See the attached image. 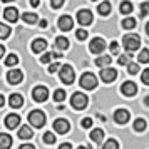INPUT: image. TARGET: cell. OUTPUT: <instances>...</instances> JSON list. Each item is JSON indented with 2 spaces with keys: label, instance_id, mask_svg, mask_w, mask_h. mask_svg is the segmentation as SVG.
<instances>
[{
  "label": "cell",
  "instance_id": "11",
  "mask_svg": "<svg viewBox=\"0 0 149 149\" xmlns=\"http://www.w3.org/2000/svg\"><path fill=\"white\" fill-rule=\"evenodd\" d=\"M22 79H24V74H22V70H19V69H14V70H8L7 74V81L10 82V84H20Z\"/></svg>",
  "mask_w": 149,
  "mask_h": 149
},
{
  "label": "cell",
  "instance_id": "43",
  "mask_svg": "<svg viewBox=\"0 0 149 149\" xmlns=\"http://www.w3.org/2000/svg\"><path fill=\"white\" fill-rule=\"evenodd\" d=\"M64 2H65V0H50V3H52V7H54V8L62 7V5H64Z\"/></svg>",
  "mask_w": 149,
  "mask_h": 149
},
{
  "label": "cell",
  "instance_id": "12",
  "mask_svg": "<svg viewBox=\"0 0 149 149\" xmlns=\"http://www.w3.org/2000/svg\"><path fill=\"white\" fill-rule=\"evenodd\" d=\"M114 121L116 124H126L129 121V111L127 109H117L114 112Z\"/></svg>",
  "mask_w": 149,
  "mask_h": 149
},
{
  "label": "cell",
  "instance_id": "28",
  "mask_svg": "<svg viewBox=\"0 0 149 149\" xmlns=\"http://www.w3.org/2000/svg\"><path fill=\"white\" fill-rule=\"evenodd\" d=\"M17 64H19V57H17V55L15 54L7 55V59H5V65H7V67H14Z\"/></svg>",
  "mask_w": 149,
  "mask_h": 149
},
{
  "label": "cell",
  "instance_id": "33",
  "mask_svg": "<svg viewBox=\"0 0 149 149\" xmlns=\"http://www.w3.org/2000/svg\"><path fill=\"white\" fill-rule=\"evenodd\" d=\"M22 19H24V22H27V24H35L37 22V15L35 14H24Z\"/></svg>",
  "mask_w": 149,
  "mask_h": 149
},
{
  "label": "cell",
  "instance_id": "46",
  "mask_svg": "<svg viewBox=\"0 0 149 149\" xmlns=\"http://www.w3.org/2000/svg\"><path fill=\"white\" fill-rule=\"evenodd\" d=\"M19 149H35V148L32 146V144H22V146H20Z\"/></svg>",
  "mask_w": 149,
  "mask_h": 149
},
{
  "label": "cell",
  "instance_id": "54",
  "mask_svg": "<svg viewBox=\"0 0 149 149\" xmlns=\"http://www.w3.org/2000/svg\"><path fill=\"white\" fill-rule=\"evenodd\" d=\"M2 2H12V0H2Z\"/></svg>",
  "mask_w": 149,
  "mask_h": 149
},
{
  "label": "cell",
  "instance_id": "35",
  "mask_svg": "<svg viewBox=\"0 0 149 149\" xmlns=\"http://www.w3.org/2000/svg\"><path fill=\"white\" fill-rule=\"evenodd\" d=\"M44 142H45V144H54L55 136L52 134V132H45V134H44Z\"/></svg>",
  "mask_w": 149,
  "mask_h": 149
},
{
  "label": "cell",
  "instance_id": "19",
  "mask_svg": "<svg viewBox=\"0 0 149 149\" xmlns=\"http://www.w3.org/2000/svg\"><path fill=\"white\" fill-rule=\"evenodd\" d=\"M12 148V137L5 132L0 134V149H10Z\"/></svg>",
  "mask_w": 149,
  "mask_h": 149
},
{
  "label": "cell",
  "instance_id": "15",
  "mask_svg": "<svg viewBox=\"0 0 149 149\" xmlns=\"http://www.w3.org/2000/svg\"><path fill=\"white\" fill-rule=\"evenodd\" d=\"M3 19L8 22H17L19 20V10L15 7H7L3 10Z\"/></svg>",
  "mask_w": 149,
  "mask_h": 149
},
{
  "label": "cell",
  "instance_id": "5",
  "mask_svg": "<svg viewBox=\"0 0 149 149\" xmlns=\"http://www.w3.org/2000/svg\"><path fill=\"white\" fill-rule=\"evenodd\" d=\"M29 122L37 129L42 127V126L45 124V114H44L42 111H32V112L29 114Z\"/></svg>",
  "mask_w": 149,
  "mask_h": 149
},
{
  "label": "cell",
  "instance_id": "7",
  "mask_svg": "<svg viewBox=\"0 0 149 149\" xmlns=\"http://www.w3.org/2000/svg\"><path fill=\"white\" fill-rule=\"evenodd\" d=\"M32 97H34V101H37V102L47 101V97H49L47 87H45V86H37V87L32 91Z\"/></svg>",
  "mask_w": 149,
  "mask_h": 149
},
{
  "label": "cell",
  "instance_id": "31",
  "mask_svg": "<svg viewBox=\"0 0 149 149\" xmlns=\"http://www.w3.org/2000/svg\"><path fill=\"white\" fill-rule=\"evenodd\" d=\"M102 149H119V142L116 139H107V142L102 146Z\"/></svg>",
  "mask_w": 149,
  "mask_h": 149
},
{
  "label": "cell",
  "instance_id": "36",
  "mask_svg": "<svg viewBox=\"0 0 149 149\" xmlns=\"http://www.w3.org/2000/svg\"><path fill=\"white\" fill-rule=\"evenodd\" d=\"M75 37H77V40H86V39H87V30L79 29V30L75 32Z\"/></svg>",
  "mask_w": 149,
  "mask_h": 149
},
{
  "label": "cell",
  "instance_id": "14",
  "mask_svg": "<svg viewBox=\"0 0 149 149\" xmlns=\"http://www.w3.org/2000/svg\"><path fill=\"white\" fill-rule=\"evenodd\" d=\"M74 27V20H72V17H69V15H62L61 19H59V29L64 30V32H67L70 29Z\"/></svg>",
  "mask_w": 149,
  "mask_h": 149
},
{
  "label": "cell",
  "instance_id": "55",
  "mask_svg": "<svg viewBox=\"0 0 149 149\" xmlns=\"http://www.w3.org/2000/svg\"><path fill=\"white\" fill-rule=\"evenodd\" d=\"M92 2H95V0H92Z\"/></svg>",
  "mask_w": 149,
  "mask_h": 149
},
{
  "label": "cell",
  "instance_id": "9",
  "mask_svg": "<svg viewBox=\"0 0 149 149\" xmlns=\"http://www.w3.org/2000/svg\"><path fill=\"white\" fill-rule=\"evenodd\" d=\"M54 131L59 132V134H65V132L70 131V124H69V121H65V119H55L54 121Z\"/></svg>",
  "mask_w": 149,
  "mask_h": 149
},
{
  "label": "cell",
  "instance_id": "1",
  "mask_svg": "<svg viewBox=\"0 0 149 149\" xmlns=\"http://www.w3.org/2000/svg\"><path fill=\"white\" fill-rule=\"evenodd\" d=\"M122 47L127 52H134L141 47V37L137 34H127L122 37Z\"/></svg>",
  "mask_w": 149,
  "mask_h": 149
},
{
  "label": "cell",
  "instance_id": "24",
  "mask_svg": "<svg viewBox=\"0 0 149 149\" xmlns=\"http://www.w3.org/2000/svg\"><path fill=\"white\" fill-rule=\"evenodd\" d=\"M111 61H112L111 57L102 55V57H97V59H95V65H97V67H107L109 64H111Z\"/></svg>",
  "mask_w": 149,
  "mask_h": 149
},
{
  "label": "cell",
  "instance_id": "47",
  "mask_svg": "<svg viewBox=\"0 0 149 149\" xmlns=\"http://www.w3.org/2000/svg\"><path fill=\"white\" fill-rule=\"evenodd\" d=\"M39 3H40V0H30V5L32 7H39Z\"/></svg>",
  "mask_w": 149,
  "mask_h": 149
},
{
  "label": "cell",
  "instance_id": "3",
  "mask_svg": "<svg viewBox=\"0 0 149 149\" xmlns=\"http://www.w3.org/2000/svg\"><path fill=\"white\" fill-rule=\"evenodd\" d=\"M81 86L87 91H94L97 87V77L92 72H86L81 75Z\"/></svg>",
  "mask_w": 149,
  "mask_h": 149
},
{
  "label": "cell",
  "instance_id": "16",
  "mask_svg": "<svg viewBox=\"0 0 149 149\" xmlns=\"http://www.w3.org/2000/svg\"><path fill=\"white\" fill-rule=\"evenodd\" d=\"M45 49H47V40L45 39H35L32 42V52H35V54H40Z\"/></svg>",
  "mask_w": 149,
  "mask_h": 149
},
{
  "label": "cell",
  "instance_id": "29",
  "mask_svg": "<svg viewBox=\"0 0 149 149\" xmlns=\"http://www.w3.org/2000/svg\"><path fill=\"white\" fill-rule=\"evenodd\" d=\"M10 35V27L5 24H0V39H7Z\"/></svg>",
  "mask_w": 149,
  "mask_h": 149
},
{
  "label": "cell",
  "instance_id": "13",
  "mask_svg": "<svg viewBox=\"0 0 149 149\" xmlns=\"http://www.w3.org/2000/svg\"><path fill=\"white\" fill-rule=\"evenodd\" d=\"M121 92H122L124 95L131 97V95H134L136 92H137V86H136L134 82L127 81V82H124V84L121 86Z\"/></svg>",
  "mask_w": 149,
  "mask_h": 149
},
{
  "label": "cell",
  "instance_id": "51",
  "mask_svg": "<svg viewBox=\"0 0 149 149\" xmlns=\"http://www.w3.org/2000/svg\"><path fill=\"white\" fill-rule=\"evenodd\" d=\"M144 104H146V106H148V107H149V95H148V97H146V99H144Z\"/></svg>",
  "mask_w": 149,
  "mask_h": 149
},
{
  "label": "cell",
  "instance_id": "32",
  "mask_svg": "<svg viewBox=\"0 0 149 149\" xmlns=\"http://www.w3.org/2000/svg\"><path fill=\"white\" fill-rule=\"evenodd\" d=\"M131 61H132V57H131V54H124L119 57V65H129L131 64Z\"/></svg>",
  "mask_w": 149,
  "mask_h": 149
},
{
  "label": "cell",
  "instance_id": "52",
  "mask_svg": "<svg viewBox=\"0 0 149 149\" xmlns=\"http://www.w3.org/2000/svg\"><path fill=\"white\" fill-rule=\"evenodd\" d=\"M77 149H91V148H89V146H79Z\"/></svg>",
  "mask_w": 149,
  "mask_h": 149
},
{
  "label": "cell",
  "instance_id": "44",
  "mask_svg": "<svg viewBox=\"0 0 149 149\" xmlns=\"http://www.w3.org/2000/svg\"><path fill=\"white\" fill-rule=\"evenodd\" d=\"M111 52H112V54H117V52H119V45H117V42H111Z\"/></svg>",
  "mask_w": 149,
  "mask_h": 149
},
{
  "label": "cell",
  "instance_id": "2",
  "mask_svg": "<svg viewBox=\"0 0 149 149\" xmlns=\"http://www.w3.org/2000/svg\"><path fill=\"white\" fill-rule=\"evenodd\" d=\"M59 74H61V81L64 82V84H72L75 79V74H74V69H72V65H69V64H65V65H61V70H59Z\"/></svg>",
  "mask_w": 149,
  "mask_h": 149
},
{
  "label": "cell",
  "instance_id": "25",
  "mask_svg": "<svg viewBox=\"0 0 149 149\" xmlns=\"http://www.w3.org/2000/svg\"><path fill=\"white\" fill-rule=\"evenodd\" d=\"M97 12H99L101 15L111 14V3H109V2H102V3H99V7H97Z\"/></svg>",
  "mask_w": 149,
  "mask_h": 149
},
{
  "label": "cell",
  "instance_id": "45",
  "mask_svg": "<svg viewBox=\"0 0 149 149\" xmlns=\"http://www.w3.org/2000/svg\"><path fill=\"white\" fill-rule=\"evenodd\" d=\"M59 149H72V146H70V142H64L59 146Z\"/></svg>",
  "mask_w": 149,
  "mask_h": 149
},
{
  "label": "cell",
  "instance_id": "40",
  "mask_svg": "<svg viewBox=\"0 0 149 149\" xmlns=\"http://www.w3.org/2000/svg\"><path fill=\"white\" fill-rule=\"evenodd\" d=\"M141 81H142V84H146V86H149V69H146V70L142 72V75H141Z\"/></svg>",
  "mask_w": 149,
  "mask_h": 149
},
{
  "label": "cell",
  "instance_id": "18",
  "mask_svg": "<svg viewBox=\"0 0 149 149\" xmlns=\"http://www.w3.org/2000/svg\"><path fill=\"white\" fill-rule=\"evenodd\" d=\"M8 104H10V107L14 109H19L24 104V97L20 94H12L10 95V99H8Z\"/></svg>",
  "mask_w": 149,
  "mask_h": 149
},
{
  "label": "cell",
  "instance_id": "27",
  "mask_svg": "<svg viewBox=\"0 0 149 149\" xmlns=\"http://www.w3.org/2000/svg\"><path fill=\"white\" fill-rule=\"evenodd\" d=\"M137 61L141 62V64H148L149 62V49H142L139 55H137Z\"/></svg>",
  "mask_w": 149,
  "mask_h": 149
},
{
  "label": "cell",
  "instance_id": "48",
  "mask_svg": "<svg viewBox=\"0 0 149 149\" xmlns=\"http://www.w3.org/2000/svg\"><path fill=\"white\" fill-rule=\"evenodd\" d=\"M3 104H5V97L0 94V107H3Z\"/></svg>",
  "mask_w": 149,
  "mask_h": 149
},
{
  "label": "cell",
  "instance_id": "41",
  "mask_svg": "<svg viewBox=\"0 0 149 149\" xmlns=\"http://www.w3.org/2000/svg\"><path fill=\"white\" fill-rule=\"evenodd\" d=\"M82 127L84 129H89L91 127V126H92V119H91V117H86V119H82Z\"/></svg>",
  "mask_w": 149,
  "mask_h": 149
},
{
  "label": "cell",
  "instance_id": "50",
  "mask_svg": "<svg viewBox=\"0 0 149 149\" xmlns=\"http://www.w3.org/2000/svg\"><path fill=\"white\" fill-rule=\"evenodd\" d=\"M40 27H42V29L47 27V20H40Z\"/></svg>",
  "mask_w": 149,
  "mask_h": 149
},
{
  "label": "cell",
  "instance_id": "10",
  "mask_svg": "<svg viewBox=\"0 0 149 149\" xmlns=\"http://www.w3.org/2000/svg\"><path fill=\"white\" fill-rule=\"evenodd\" d=\"M116 77H117V70L116 69H112V67H104L101 70V79L104 82H112V81H116Z\"/></svg>",
  "mask_w": 149,
  "mask_h": 149
},
{
  "label": "cell",
  "instance_id": "4",
  "mask_svg": "<svg viewBox=\"0 0 149 149\" xmlns=\"http://www.w3.org/2000/svg\"><path fill=\"white\" fill-rule=\"evenodd\" d=\"M70 104H72L74 109L82 111V109H86V106H87V95L82 94V92H75V94L70 97Z\"/></svg>",
  "mask_w": 149,
  "mask_h": 149
},
{
  "label": "cell",
  "instance_id": "23",
  "mask_svg": "<svg viewBox=\"0 0 149 149\" xmlns=\"http://www.w3.org/2000/svg\"><path fill=\"white\" fill-rule=\"evenodd\" d=\"M119 10H121V14L129 15L131 12H132V3H131V2H127V0H124L121 5H119Z\"/></svg>",
  "mask_w": 149,
  "mask_h": 149
},
{
  "label": "cell",
  "instance_id": "8",
  "mask_svg": "<svg viewBox=\"0 0 149 149\" xmlns=\"http://www.w3.org/2000/svg\"><path fill=\"white\" fill-rule=\"evenodd\" d=\"M77 22L81 25H91L92 24V12L87 10V8H82L77 12Z\"/></svg>",
  "mask_w": 149,
  "mask_h": 149
},
{
  "label": "cell",
  "instance_id": "26",
  "mask_svg": "<svg viewBox=\"0 0 149 149\" xmlns=\"http://www.w3.org/2000/svg\"><path fill=\"white\" fill-rule=\"evenodd\" d=\"M146 127H148V122L144 121V119H136V121H134V131L142 132Z\"/></svg>",
  "mask_w": 149,
  "mask_h": 149
},
{
  "label": "cell",
  "instance_id": "22",
  "mask_svg": "<svg viewBox=\"0 0 149 149\" xmlns=\"http://www.w3.org/2000/svg\"><path fill=\"white\" fill-rule=\"evenodd\" d=\"M102 137H104V131L102 129H92L91 131V139L94 142H101Z\"/></svg>",
  "mask_w": 149,
  "mask_h": 149
},
{
  "label": "cell",
  "instance_id": "38",
  "mask_svg": "<svg viewBox=\"0 0 149 149\" xmlns=\"http://www.w3.org/2000/svg\"><path fill=\"white\" fill-rule=\"evenodd\" d=\"M127 72H129L131 75L137 74V72H139V65H137V64H132V62H131V64L127 65Z\"/></svg>",
  "mask_w": 149,
  "mask_h": 149
},
{
  "label": "cell",
  "instance_id": "20",
  "mask_svg": "<svg viewBox=\"0 0 149 149\" xmlns=\"http://www.w3.org/2000/svg\"><path fill=\"white\" fill-rule=\"evenodd\" d=\"M19 137H20L22 141L30 139V137H32V129L29 127V126H22V127L19 129Z\"/></svg>",
  "mask_w": 149,
  "mask_h": 149
},
{
  "label": "cell",
  "instance_id": "21",
  "mask_svg": "<svg viewBox=\"0 0 149 149\" xmlns=\"http://www.w3.org/2000/svg\"><path fill=\"white\" fill-rule=\"evenodd\" d=\"M55 47L59 49V50H67L69 49V40L65 37H57L55 39Z\"/></svg>",
  "mask_w": 149,
  "mask_h": 149
},
{
  "label": "cell",
  "instance_id": "42",
  "mask_svg": "<svg viewBox=\"0 0 149 149\" xmlns=\"http://www.w3.org/2000/svg\"><path fill=\"white\" fill-rule=\"evenodd\" d=\"M59 69H61V64H59V62H54V64H50V65H49V72H50V74H54L55 70H59Z\"/></svg>",
  "mask_w": 149,
  "mask_h": 149
},
{
  "label": "cell",
  "instance_id": "53",
  "mask_svg": "<svg viewBox=\"0 0 149 149\" xmlns=\"http://www.w3.org/2000/svg\"><path fill=\"white\" fill-rule=\"evenodd\" d=\"M146 32H148V35H149V22L146 24Z\"/></svg>",
  "mask_w": 149,
  "mask_h": 149
},
{
  "label": "cell",
  "instance_id": "6",
  "mask_svg": "<svg viewBox=\"0 0 149 149\" xmlns=\"http://www.w3.org/2000/svg\"><path fill=\"white\" fill-rule=\"evenodd\" d=\"M104 49H106V42L101 37H94L89 44V50L92 54H101V52H104Z\"/></svg>",
  "mask_w": 149,
  "mask_h": 149
},
{
  "label": "cell",
  "instance_id": "30",
  "mask_svg": "<svg viewBox=\"0 0 149 149\" xmlns=\"http://www.w3.org/2000/svg\"><path fill=\"white\" fill-rule=\"evenodd\" d=\"M122 27L124 29H134L136 27V20L134 19H132V17H127V19H124V20H122Z\"/></svg>",
  "mask_w": 149,
  "mask_h": 149
},
{
  "label": "cell",
  "instance_id": "49",
  "mask_svg": "<svg viewBox=\"0 0 149 149\" xmlns=\"http://www.w3.org/2000/svg\"><path fill=\"white\" fill-rule=\"evenodd\" d=\"M3 54H5V49H3V45H2V44H0V59L3 57Z\"/></svg>",
  "mask_w": 149,
  "mask_h": 149
},
{
  "label": "cell",
  "instance_id": "37",
  "mask_svg": "<svg viewBox=\"0 0 149 149\" xmlns=\"http://www.w3.org/2000/svg\"><path fill=\"white\" fill-rule=\"evenodd\" d=\"M52 59H55L54 52H50V54H44V55L40 57V62H42V64H49V62L52 61Z\"/></svg>",
  "mask_w": 149,
  "mask_h": 149
},
{
  "label": "cell",
  "instance_id": "34",
  "mask_svg": "<svg viewBox=\"0 0 149 149\" xmlns=\"http://www.w3.org/2000/svg\"><path fill=\"white\" fill-rule=\"evenodd\" d=\"M64 99H65V92H64L62 89H57V91L54 92V101H57V102H62Z\"/></svg>",
  "mask_w": 149,
  "mask_h": 149
},
{
  "label": "cell",
  "instance_id": "17",
  "mask_svg": "<svg viewBox=\"0 0 149 149\" xmlns=\"http://www.w3.org/2000/svg\"><path fill=\"white\" fill-rule=\"evenodd\" d=\"M19 124H20V116H17V114H8L7 117H5V126H7L8 129L19 127Z\"/></svg>",
  "mask_w": 149,
  "mask_h": 149
},
{
  "label": "cell",
  "instance_id": "39",
  "mask_svg": "<svg viewBox=\"0 0 149 149\" xmlns=\"http://www.w3.org/2000/svg\"><path fill=\"white\" fill-rule=\"evenodd\" d=\"M148 14H149V2L141 3V17H146Z\"/></svg>",
  "mask_w": 149,
  "mask_h": 149
}]
</instances>
